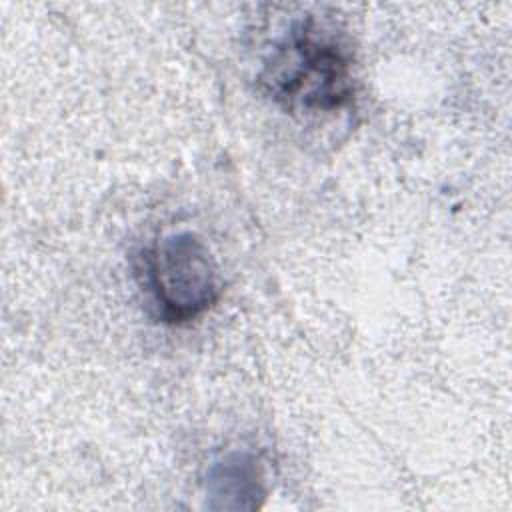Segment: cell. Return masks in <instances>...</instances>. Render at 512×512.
Here are the masks:
<instances>
[{"instance_id":"6da1fadb","label":"cell","mask_w":512,"mask_h":512,"mask_svg":"<svg viewBox=\"0 0 512 512\" xmlns=\"http://www.w3.org/2000/svg\"><path fill=\"white\" fill-rule=\"evenodd\" d=\"M258 84L296 116H330L352 108V52L334 26L316 16L296 18L272 44Z\"/></svg>"},{"instance_id":"7a4b0ae2","label":"cell","mask_w":512,"mask_h":512,"mask_svg":"<svg viewBox=\"0 0 512 512\" xmlns=\"http://www.w3.org/2000/svg\"><path fill=\"white\" fill-rule=\"evenodd\" d=\"M136 274L158 320L166 324H188L220 298L216 262L192 232L166 234L144 248Z\"/></svg>"},{"instance_id":"3957f363","label":"cell","mask_w":512,"mask_h":512,"mask_svg":"<svg viewBox=\"0 0 512 512\" xmlns=\"http://www.w3.org/2000/svg\"><path fill=\"white\" fill-rule=\"evenodd\" d=\"M210 496L222 498L224 508H254L256 496H264L262 472L254 456L232 452L208 472Z\"/></svg>"}]
</instances>
